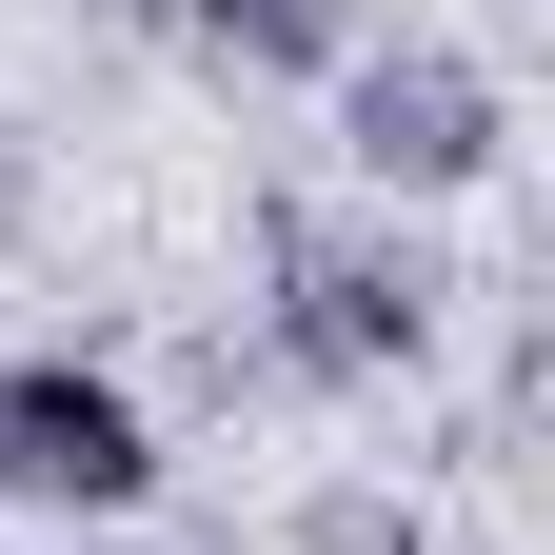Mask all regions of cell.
I'll list each match as a JSON object with an SVG mask.
<instances>
[{"label":"cell","mask_w":555,"mask_h":555,"mask_svg":"<svg viewBox=\"0 0 555 555\" xmlns=\"http://www.w3.org/2000/svg\"><path fill=\"white\" fill-rule=\"evenodd\" d=\"M179 40L219 80H337L358 60V0H179Z\"/></svg>","instance_id":"obj_4"},{"label":"cell","mask_w":555,"mask_h":555,"mask_svg":"<svg viewBox=\"0 0 555 555\" xmlns=\"http://www.w3.org/2000/svg\"><path fill=\"white\" fill-rule=\"evenodd\" d=\"M60 555H139V535H60Z\"/></svg>","instance_id":"obj_5"},{"label":"cell","mask_w":555,"mask_h":555,"mask_svg":"<svg viewBox=\"0 0 555 555\" xmlns=\"http://www.w3.org/2000/svg\"><path fill=\"white\" fill-rule=\"evenodd\" d=\"M337 159H358L377 198H476L516 159V100H496V60H456V40H358L337 60Z\"/></svg>","instance_id":"obj_1"},{"label":"cell","mask_w":555,"mask_h":555,"mask_svg":"<svg viewBox=\"0 0 555 555\" xmlns=\"http://www.w3.org/2000/svg\"><path fill=\"white\" fill-rule=\"evenodd\" d=\"M278 358H298V377H416V358H437V278H416V238L278 219Z\"/></svg>","instance_id":"obj_3"},{"label":"cell","mask_w":555,"mask_h":555,"mask_svg":"<svg viewBox=\"0 0 555 555\" xmlns=\"http://www.w3.org/2000/svg\"><path fill=\"white\" fill-rule=\"evenodd\" d=\"M0 496L119 535L139 496H159V416H139L100 358H0Z\"/></svg>","instance_id":"obj_2"}]
</instances>
